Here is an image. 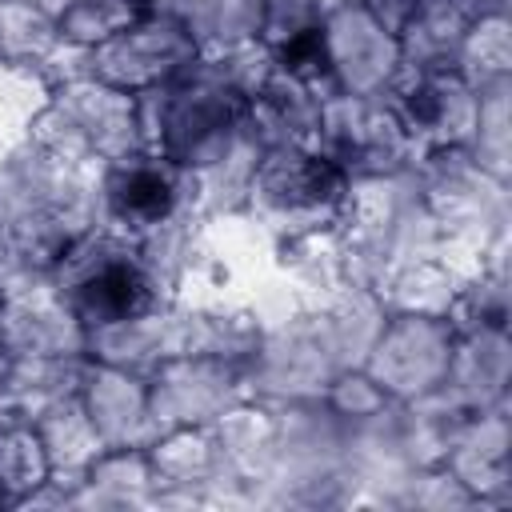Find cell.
I'll list each match as a JSON object with an SVG mask.
<instances>
[{
	"label": "cell",
	"instance_id": "6da1fadb",
	"mask_svg": "<svg viewBox=\"0 0 512 512\" xmlns=\"http://www.w3.org/2000/svg\"><path fill=\"white\" fill-rule=\"evenodd\" d=\"M80 304L92 320H124L144 308V280L132 268H104L96 280L84 284Z\"/></svg>",
	"mask_w": 512,
	"mask_h": 512
},
{
	"label": "cell",
	"instance_id": "7a4b0ae2",
	"mask_svg": "<svg viewBox=\"0 0 512 512\" xmlns=\"http://www.w3.org/2000/svg\"><path fill=\"white\" fill-rule=\"evenodd\" d=\"M116 200H120V212H124V216L156 220V216H164L168 204H172V184H168L160 172H132V176L120 180Z\"/></svg>",
	"mask_w": 512,
	"mask_h": 512
}]
</instances>
